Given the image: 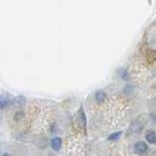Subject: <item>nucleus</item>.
Returning <instances> with one entry per match:
<instances>
[{
    "instance_id": "f257e3e1",
    "label": "nucleus",
    "mask_w": 156,
    "mask_h": 156,
    "mask_svg": "<svg viewBox=\"0 0 156 156\" xmlns=\"http://www.w3.org/2000/svg\"><path fill=\"white\" fill-rule=\"evenodd\" d=\"M76 120H77V123H78V126L82 128L84 130V133H86V115H85V112H84V109H83V106L81 105L80 108L78 109L77 111V114H76Z\"/></svg>"
},
{
    "instance_id": "f03ea898",
    "label": "nucleus",
    "mask_w": 156,
    "mask_h": 156,
    "mask_svg": "<svg viewBox=\"0 0 156 156\" xmlns=\"http://www.w3.org/2000/svg\"><path fill=\"white\" fill-rule=\"evenodd\" d=\"M12 97L8 94H3L0 96V108H5L10 104H12Z\"/></svg>"
},
{
    "instance_id": "7ed1b4c3",
    "label": "nucleus",
    "mask_w": 156,
    "mask_h": 156,
    "mask_svg": "<svg viewBox=\"0 0 156 156\" xmlns=\"http://www.w3.org/2000/svg\"><path fill=\"white\" fill-rule=\"evenodd\" d=\"M148 147H147V144L144 141H138L136 144H135V151L136 153L139 154H144L147 151Z\"/></svg>"
},
{
    "instance_id": "20e7f679",
    "label": "nucleus",
    "mask_w": 156,
    "mask_h": 156,
    "mask_svg": "<svg viewBox=\"0 0 156 156\" xmlns=\"http://www.w3.org/2000/svg\"><path fill=\"white\" fill-rule=\"evenodd\" d=\"M51 147L54 149V150H60L61 147H62V140L61 138H58V136H56V138L52 139L51 140Z\"/></svg>"
},
{
    "instance_id": "39448f33",
    "label": "nucleus",
    "mask_w": 156,
    "mask_h": 156,
    "mask_svg": "<svg viewBox=\"0 0 156 156\" xmlns=\"http://www.w3.org/2000/svg\"><path fill=\"white\" fill-rule=\"evenodd\" d=\"M12 104L15 106H18V107L22 106L26 104V98H24L23 96H18V97L15 98V99H13Z\"/></svg>"
},
{
    "instance_id": "423d86ee",
    "label": "nucleus",
    "mask_w": 156,
    "mask_h": 156,
    "mask_svg": "<svg viewBox=\"0 0 156 156\" xmlns=\"http://www.w3.org/2000/svg\"><path fill=\"white\" fill-rule=\"evenodd\" d=\"M106 99V95L104 91H97L95 94V100L98 102H102L105 101V100Z\"/></svg>"
},
{
    "instance_id": "0eeeda50",
    "label": "nucleus",
    "mask_w": 156,
    "mask_h": 156,
    "mask_svg": "<svg viewBox=\"0 0 156 156\" xmlns=\"http://www.w3.org/2000/svg\"><path fill=\"white\" fill-rule=\"evenodd\" d=\"M146 140L148 141L150 144H155L156 143V134L154 132H148L147 134L145 136Z\"/></svg>"
},
{
    "instance_id": "6e6552de",
    "label": "nucleus",
    "mask_w": 156,
    "mask_h": 156,
    "mask_svg": "<svg viewBox=\"0 0 156 156\" xmlns=\"http://www.w3.org/2000/svg\"><path fill=\"white\" fill-rule=\"evenodd\" d=\"M122 134V132L119 131V132H115V133H112L110 134V136H108V138H107V140H117L119 138H120V136Z\"/></svg>"
},
{
    "instance_id": "1a4fd4ad",
    "label": "nucleus",
    "mask_w": 156,
    "mask_h": 156,
    "mask_svg": "<svg viewBox=\"0 0 156 156\" xmlns=\"http://www.w3.org/2000/svg\"><path fill=\"white\" fill-rule=\"evenodd\" d=\"M2 156H10V155H9L8 153H4V154H3Z\"/></svg>"
}]
</instances>
